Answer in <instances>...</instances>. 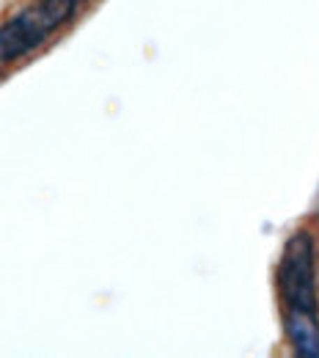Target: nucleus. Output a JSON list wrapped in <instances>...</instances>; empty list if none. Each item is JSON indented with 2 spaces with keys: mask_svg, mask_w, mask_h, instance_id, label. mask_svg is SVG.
<instances>
[{
  "mask_svg": "<svg viewBox=\"0 0 319 358\" xmlns=\"http://www.w3.org/2000/svg\"><path fill=\"white\" fill-rule=\"evenodd\" d=\"M77 6L80 0H42L25 8L22 14L11 17L8 22H3L0 25V61L11 64L34 52L55 28H61L64 22L75 17Z\"/></svg>",
  "mask_w": 319,
  "mask_h": 358,
  "instance_id": "nucleus-1",
  "label": "nucleus"
},
{
  "mask_svg": "<svg viewBox=\"0 0 319 358\" xmlns=\"http://www.w3.org/2000/svg\"><path fill=\"white\" fill-rule=\"evenodd\" d=\"M281 295L289 309L317 312V281H314V240L309 231H297L283 245L281 259Z\"/></svg>",
  "mask_w": 319,
  "mask_h": 358,
  "instance_id": "nucleus-2",
  "label": "nucleus"
},
{
  "mask_svg": "<svg viewBox=\"0 0 319 358\" xmlns=\"http://www.w3.org/2000/svg\"><path fill=\"white\" fill-rule=\"evenodd\" d=\"M286 334L295 348V353L303 358H319V322L317 312H286Z\"/></svg>",
  "mask_w": 319,
  "mask_h": 358,
  "instance_id": "nucleus-3",
  "label": "nucleus"
}]
</instances>
